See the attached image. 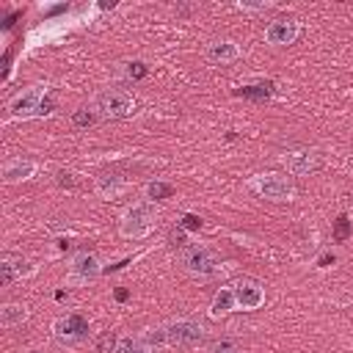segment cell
<instances>
[{
    "mask_svg": "<svg viewBox=\"0 0 353 353\" xmlns=\"http://www.w3.org/2000/svg\"><path fill=\"white\" fill-rule=\"evenodd\" d=\"M149 353H154V350H149Z\"/></svg>",
    "mask_w": 353,
    "mask_h": 353,
    "instance_id": "25",
    "label": "cell"
},
{
    "mask_svg": "<svg viewBox=\"0 0 353 353\" xmlns=\"http://www.w3.org/2000/svg\"><path fill=\"white\" fill-rule=\"evenodd\" d=\"M279 160L284 165V174H290V176H306V174H312L320 165V152L314 146H295V149H287Z\"/></svg>",
    "mask_w": 353,
    "mask_h": 353,
    "instance_id": "9",
    "label": "cell"
},
{
    "mask_svg": "<svg viewBox=\"0 0 353 353\" xmlns=\"http://www.w3.org/2000/svg\"><path fill=\"white\" fill-rule=\"evenodd\" d=\"M232 312H237L234 292H232V287H221V290L212 295L210 306H207V317H210V320H223V317H229Z\"/></svg>",
    "mask_w": 353,
    "mask_h": 353,
    "instance_id": "15",
    "label": "cell"
},
{
    "mask_svg": "<svg viewBox=\"0 0 353 353\" xmlns=\"http://www.w3.org/2000/svg\"><path fill=\"white\" fill-rule=\"evenodd\" d=\"M185 226H188V229H199V226H201V218H196V215H185Z\"/></svg>",
    "mask_w": 353,
    "mask_h": 353,
    "instance_id": "23",
    "label": "cell"
},
{
    "mask_svg": "<svg viewBox=\"0 0 353 353\" xmlns=\"http://www.w3.org/2000/svg\"><path fill=\"white\" fill-rule=\"evenodd\" d=\"M174 193V185L171 182H163V179H149L143 185V199L154 201V199H168Z\"/></svg>",
    "mask_w": 353,
    "mask_h": 353,
    "instance_id": "19",
    "label": "cell"
},
{
    "mask_svg": "<svg viewBox=\"0 0 353 353\" xmlns=\"http://www.w3.org/2000/svg\"><path fill=\"white\" fill-rule=\"evenodd\" d=\"M102 270H105V265H102V256L97 251H77L66 262V284L69 287L91 284L94 279L102 276Z\"/></svg>",
    "mask_w": 353,
    "mask_h": 353,
    "instance_id": "5",
    "label": "cell"
},
{
    "mask_svg": "<svg viewBox=\"0 0 353 353\" xmlns=\"http://www.w3.org/2000/svg\"><path fill=\"white\" fill-rule=\"evenodd\" d=\"M116 342H119V336H113V334H102L99 342H97V353H113V350H116Z\"/></svg>",
    "mask_w": 353,
    "mask_h": 353,
    "instance_id": "21",
    "label": "cell"
},
{
    "mask_svg": "<svg viewBox=\"0 0 353 353\" xmlns=\"http://www.w3.org/2000/svg\"><path fill=\"white\" fill-rule=\"evenodd\" d=\"M97 193L110 201V199H116V196L124 193V182H121L119 176H99V179H97Z\"/></svg>",
    "mask_w": 353,
    "mask_h": 353,
    "instance_id": "18",
    "label": "cell"
},
{
    "mask_svg": "<svg viewBox=\"0 0 353 353\" xmlns=\"http://www.w3.org/2000/svg\"><path fill=\"white\" fill-rule=\"evenodd\" d=\"M91 108L102 119H130L135 113V97L127 88H102Z\"/></svg>",
    "mask_w": 353,
    "mask_h": 353,
    "instance_id": "4",
    "label": "cell"
},
{
    "mask_svg": "<svg viewBox=\"0 0 353 353\" xmlns=\"http://www.w3.org/2000/svg\"><path fill=\"white\" fill-rule=\"evenodd\" d=\"M234 301H237V312H256L265 303V287L256 279H237L232 284Z\"/></svg>",
    "mask_w": 353,
    "mask_h": 353,
    "instance_id": "11",
    "label": "cell"
},
{
    "mask_svg": "<svg viewBox=\"0 0 353 353\" xmlns=\"http://www.w3.org/2000/svg\"><path fill=\"white\" fill-rule=\"evenodd\" d=\"M163 331H165L168 347H199L204 342V325L196 320H188V317L163 323Z\"/></svg>",
    "mask_w": 353,
    "mask_h": 353,
    "instance_id": "7",
    "label": "cell"
},
{
    "mask_svg": "<svg viewBox=\"0 0 353 353\" xmlns=\"http://www.w3.org/2000/svg\"><path fill=\"white\" fill-rule=\"evenodd\" d=\"M113 353H149V345L143 342L141 334H124V336H119Z\"/></svg>",
    "mask_w": 353,
    "mask_h": 353,
    "instance_id": "17",
    "label": "cell"
},
{
    "mask_svg": "<svg viewBox=\"0 0 353 353\" xmlns=\"http://www.w3.org/2000/svg\"><path fill=\"white\" fill-rule=\"evenodd\" d=\"M234 8H237V11L256 14V11H270V8H273V3H270V0H262V3H245V0H240V3H234Z\"/></svg>",
    "mask_w": 353,
    "mask_h": 353,
    "instance_id": "20",
    "label": "cell"
},
{
    "mask_svg": "<svg viewBox=\"0 0 353 353\" xmlns=\"http://www.w3.org/2000/svg\"><path fill=\"white\" fill-rule=\"evenodd\" d=\"M240 55H243V50H240V44L232 41V39H218V41H212V44L207 47V61L221 63V66L240 61Z\"/></svg>",
    "mask_w": 353,
    "mask_h": 353,
    "instance_id": "14",
    "label": "cell"
},
{
    "mask_svg": "<svg viewBox=\"0 0 353 353\" xmlns=\"http://www.w3.org/2000/svg\"><path fill=\"white\" fill-rule=\"evenodd\" d=\"M301 36V22L295 17H279L265 25V41L270 47H290Z\"/></svg>",
    "mask_w": 353,
    "mask_h": 353,
    "instance_id": "10",
    "label": "cell"
},
{
    "mask_svg": "<svg viewBox=\"0 0 353 353\" xmlns=\"http://www.w3.org/2000/svg\"><path fill=\"white\" fill-rule=\"evenodd\" d=\"M212 353H245L240 345H234L232 339H223V342H218L215 347H212Z\"/></svg>",
    "mask_w": 353,
    "mask_h": 353,
    "instance_id": "22",
    "label": "cell"
},
{
    "mask_svg": "<svg viewBox=\"0 0 353 353\" xmlns=\"http://www.w3.org/2000/svg\"><path fill=\"white\" fill-rule=\"evenodd\" d=\"M50 331H52V336H55L58 345L77 347V345H83L88 339V320L83 314H77V312H66V314H61V317L52 320Z\"/></svg>",
    "mask_w": 353,
    "mask_h": 353,
    "instance_id": "6",
    "label": "cell"
},
{
    "mask_svg": "<svg viewBox=\"0 0 353 353\" xmlns=\"http://www.w3.org/2000/svg\"><path fill=\"white\" fill-rule=\"evenodd\" d=\"M50 91H52L50 83H33V85L17 91V94L8 99V105H6V108H8V116H11V119H22V121H28V119L52 113L55 105L47 102Z\"/></svg>",
    "mask_w": 353,
    "mask_h": 353,
    "instance_id": "2",
    "label": "cell"
},
{
    "mask_svg": "<svg viewBox=\"0 0 353 353\" xmlns=\"http://www.w3.org/2000/svg\"><path fill=\"white\" fill-rule=\"evenodd\" d=\"M28 317H30V309H28L25 303H14V301H8V303L0 306V325H3L6 331L19 328Z\"/></svg>",
    "mask_w": 353,
    "mask_h": 353,
    "instance_id": "16",
    "label": "cell"
},
{
    "mask_svg": "<svg viewBox=\"0 0 353 353\" xmlns=\"http://www.w3.org/2000/svg\"><path fill=\"white\" fill-rule=\"evenodd\" d=\"M160 218V207L149 199H138L132 204H127L119 215V234L124 240H143L154 232Z\"/></svg>",
    "mask_w": 353,
    "mask_h": 353,
    "instance_id": "1",
    "label": "cell"
},
{
    "mask_svg": "<svg viewBox=\"0 0 353 353\" xmlns=\"http://www.w3.org/2000/svg\"><path fill=\"white\" fill-rule=\"evenodd\" d=\"M39 270V265H33L30 259H22V256H0V284L3 287H11L14 281H22L28 276H33Z\"/></svg>",
    "mask_w": 353,
    "mask_h": 353,
    "instance_id": "12",
    "label": "cell"
},
{
    "mask_svg": "<svg viewBox=\"0 0 353 353\" xmlns=\"http://www.w3.org/2000/svg\"><path fill=\"white\" fill-rule=\"evenodd\" d=\"M39 171V163L33 157H8L3 165H0V176L6 185H17V182H28L33 179Z\"/></svg>",
    "mask_w": 353,
    "mask_h": 353,
    "instance_id": "13",
    "label": "cell"
},
{
    "mask_svg": "<svg viewBox=\"0 0 353 353\" xmlns=\"http://www.w3.org/2000/svg\"><path fill=\"white\" fill-rule=\"evenodd\" d=\"M33 353H44V350H33Z\"/></svg>",
    "mask_w": 353,
    "mask_h": 353,
    "instance_id": "24",
    "label": "cell"
},
{
    "mask_svg": "<svg viewBox=\"0 0 353 353\" xmlns=\"http://www.w3.org/2000/svg\"><path fill=\"white\" fill-rule=\"evenodd\" d=\"M182 268H185V273H190L193 279H210V276H215L218 273V256L212 254V248H207V245H188L185 248V254H182Z\"/></svg>",
    "mask_w": 353,
    "mask_h": 353,
    "instance_id": "8",
    "label": "cell"
},
{
    "mask_svg": "<svg viewBox=\"0 0 353 353\" xmlns=\"http://www.w3.org/2000/svg\"><path fill=\"white\" fill-rule=\"evenodd\" d=\"M245 188L254 196H259L265 201H276V204H290L298 193L292 176L284 171H259V174L245 179Z\"/></svg>",
    "mask_w": 353,
    "mask_h": 353,
    "instance_id": "3",
    "label": "cell"
}]
</instances>
